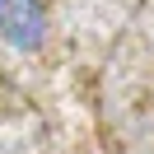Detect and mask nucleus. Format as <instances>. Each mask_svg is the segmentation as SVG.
Instances as JSON below:
<instances>
[{
  "label": "nucleus",
  "instance_id": "1",
  "mask_svg": "<svg viewBox=\"0 0 154 154\" xmlns=\"http://www.w3.org/2000/svg\"><path fill=\"white\" fill-rule=\"evenodd\" d=\"M0 38L14 51H38L47 42V10H42V0H0Z\"/></svg>",
  "mask_w": 154,
  "mask_h": 154
}]
</instances>
